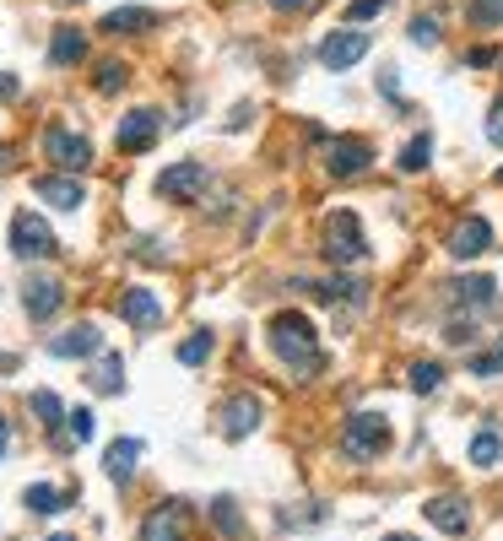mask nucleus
Listing matches in <instances>:
<instances>
[{
  "label": "nucleus",
  "instance_id": "nucleus-1",
  "mask_svg": "<svg viewBox=\"0 0 503 541\" xmlns=\"http://www.w3.org/2000/svg\"><path fill=\"white\" fill-rule=\"evenodd\" d=\"M266 336H271V352H276V358H282L287 368H293L298 379H309L314 368H320V331H314L309 314H298V309L271 314Z\"/></svg>",
  "mask_w": 503,
  "mask_h": 541
},
{
  "label": "nucleus",
  "instance_id": "nucleus-2",
  "mask_svg": "<svg viewBox=\"0 0 503 541\" xmlns=\"http://www.w3.org/2000/svg\"><path fill=\"white\" fill-rule=\"evenodd\" d=\"M320 244H325V260H330V266H357V260L368 255V239H363V222H357V211H330Z\"/></svg>",
  "mask_w": 503,
  "mask_h": 541
},
{
  "label": "nucleus",
  "instance_id": "nucleus-3",
  "mask_svg": "<svg viewBox=\"0 0 503 541\" xmlns=\"http://www.w3.org/2000/svg\"><path fill=\"white\" fill-rule=\"evenodd\" d=\"M341 450H347L352 460H374L390 450V422L379 412H357L347 417V428H341Z\"/></svg>",
  "mask_w": 503,
  "mask_h": 541
},
{
  "label": "nucleus",
  "instance_id": "nucleus-4",
  "mask_svg": "<svg viewBox=\"0 0 503 541\" xmlns=\"http://www.w3.org/2000/svg\"><path fill=\"white\" fill-rule=\"evenodd\" d=\"M55 233H49V222L38 217V211H17L11 217V255L17 260H49L55 255Z\"/></svg>",
  "mask_w": 503,
  "mask_h": 541
},
{
  "label": "nucleus",
  "instance_id": "nucleus-5",
  "mask_svg": "<svg viewBox=\"0 0 503 541\" xmlns=\"http://www.w3.org/2000/svg\"><path fill=\"white\" fill-rule=\"evenodd\" d=\"M368 163H374V141H363V136L325 141V174L330 179H357V174H368Z\"/></svg>",
  "mask_w": 503,
  "mask_h": 541
},
{
  "label": "nucleus",
  "instance_id": "nucleus-6",
  "mask_svg": "<svg viewBox=\"0 0 503 541\" xmlns=\"http://www.w3.org/2000/svg\"><path fill=\"white\" fill-rule=\"evenodd\" d=\"M44 157H49V163H60L65 174H82V168H92V141L82 136V130L49 125L44 130Z\"/></svg>",
  "mask_w": 503,
  "mask_h": 541
},
{
  "label": "nucleus",
  "instance_id": "nucleus-7",
  "mask_svg": "<svg viewBox=\"0 0 503 541\" xmlns=\"http://www.w3.org/2000/svg\"><path fill=\"white\" fill-rule=\"evenodd\" d=\"M368 44H374L368 33H357V28H336V33H325V38H320V65H325V71H352V65L368 55Z\"/></svg>",
  "mask_w": 503,
  "mask_h": 541
},
{
  "label": "nucleus",
  "instance_id": "nucleus-8",
  "mask_svg": "<svg viewBox=\"0 0 503 541\" xmlns=\"http://www.w3.org/2000/svg\"><path fill=\"white\" fill-rule=\"evenodd\" d=\"M260 417H266L260 395H233V401L217 406V433L222 439H249V433L260 428Z\"/></svg>",
  "mask_w": 503,
  "mask_h": 541
},
{
  "label": "nucleus",
  "instance_id": "nucleus-9",
  "mask_svg": "<svg viewBox=\"0 0 503 541\" xmlns=\"http://www.w3.org/2000/svg\"><path fill=\"white\" fill-rule=\"evenodd\" d=\"M487 249H493V222L487 217L471 211V217H460L455 228H449V255L455 260H482Z\"/></svg>",
  "mask_w": 503,
  "mask_h": 541
},
{
  "label": "nucleus",
  "instance_id": "nucleus-10",
  "mask_svg": "<svg viewBox=\"0 0 503 541\" xmlns=\"http://www.w3.org/2000/svg\"><path fill=\"white\" fill-rule=\"evenodd\" d=\"M184 536H190V504H179V498L157 504L141 520V541H184Z\"/></svg>",
  "mask_w": 503,
  "mask_h": 541
},
{
  "label": "nucleus",
  "instance_id": "nucleus-11",
  "mask_svg": "<svg viewBox=\"0 0 503 541\" xmlns=\"http://www.w3.org/2000/svg\"><path fill=\"white\" fill-rule=\"evenodd\" d=\"M157 136H163V114L157 109H130L119 120V152H147Z\"/></svg>",
  "mask_w": 503,
  "mask_h": 541
},
{
  "label": "nucleus",
  "instance_id": "nucleus-12",
  "mask_svg": "<svg viewBox=\"0 0 503 541\" xmlns=\"http://www.w3.org/2000/svg\"><path fill=\"white\" fill-rule=\"evenodd\" d=\"M201 184H206V168L201 163H174V168L157 174V195H163V201H195Z\"/></svg>",
  "mask_w": 503,
  "mask_h": 541
},
{
  "label": "nucleus",
  "instance_id": "nucleus-13",
  "mask_svg": "<svg viewBox=\"0 0 503 541\" xmlns=\"http://www.w3.org/2000/svg\"><path fill=\"white\" fill-rule=\"evenodd\" d=\"M60 303H65V287L60 282H49V276H28V287H22V309H28V320H55L60 314Z\"/></svg>",
  "mask_w": 503,
  "mask_h": 541
},
{
  "label": "nucleus",
  "instance_id": "nucleus-14",
  "mask_svg": "<svg viewBox=\"0 0 503 541\" xmlns=\"http://www.w3.org/2000/svg\"><path fill=\"white\" fill-rule=\"evenodd\" d=\"M119 314H125L136 331H152V325H163V303H157L152 287H125V293H119Z\"/></svg>",
  "mask_w": 503,
  "mask_h": 541
},
{
  "label": "nucleus",
  "instance_id": "nucleus-15",
  "mask_svg": "<svg viewBox=\"0 0 503 541\" xmlns=\"http://www.w3.org/2000/svg\"><path fill=\"white\" fill-rule=\"evenodd\" d=\"M449 298H455V309L482 314V309H493L498 282H493V276H455V282H449Z\"/></svg>",
  "mask_w": 503,
  "mask_h": 541
},
{
  "label": "nucleus",
  "instance_id": "nucleus-16",
  "mask_svg": "<svg viewBox=\"0 0 503 541\" xmlns=\"http://www.w3.org/2000/svg\"><path fill=\"white\" fill-rule=\"evenodd\" d=\"M33 190H38V201H49L55 211H76V206L87 201L82 179H71V174H44V179L33 184Z\"/></svg>",
  "mask_w": 503,
  "mask_h": 541
},
{
  "label": "nucleus",
  "instance_id": "nucleus-17",
  "mask_svg": "<svg viewBox=\"0 0 503 541\" xmlns=\"http://www.w3.org/2000/svg\"><path fill=\"white\" fill-rule=\"evenodd\" d=\"M422 514H428V520L439 525V531H449V536H460V531L471 525V509H466V498H460V493L428 498V509H422Z\"/></svg>",
  "mask_w": 503,
  "mask_h": 541
},
{
  "label": "nucleus",
  "instance_id": "nucleus-18",
  "mask_svg": "<svg viewBox=\"0 0 503 541\" xmlns=\"http://www.w3.org/2000/svg\"><path fill=\"white\" fill-rule=\"evenodd\" d=\"M98 347H103L98 325H71L65 336H49V352H55V358H92Z\"/></svg>",
  "mask_w": 503,
  "mask_h": 541
},
{
  "label": "nucleus",
  "instance_id": "nucleus-19",
  "mask_svg": "<svg viewBox=\"0 0 503 541\" xmlns=\"http://www.w3.org/2000/svg\"><path fill=\"white\" fill-rule=\"evenodd\" d=\"M157 28V11L147 6H119L103 17V33H114V38H136V33H152Z\"/></svg>",
  "mask_w": 503,
  "mask_h": 541
},
{
  "label": "nucleus",
  "instance_id": "nucleus-20",
  "mask_svg": "<svg viewBox=\"0 0 503 541\" xmlns=\"http://www.w3.org/2000/svg\"><path fill=\"white\" fill-rule=\"evenodd\" d=\"M141 450H147L141 439H114V444H109V455H103V471H109L114 482H130V471H136Z\"/></svg>",
  "mask_w": 503,
  "mask_h": 541
},
{
  "label": "nucleus",
  "instance_id": "nucleus-21",
  "mask_svg": "<svg viewBox=\"0 0 503 541\" xmlns=\"http://www.w3.org/2000/svg\"><path fill=\"white\" fill-rule=\"evenodd\" d=\"M87 385L98 395H119V390H125V363H119L114 352H109V358H98V368H87Z\"/></svg>",
  "mask_w": 503,
  "mask_h": 541
},
{
  "label": "nucleus",
  "instance_id": "nucleus-22",
  "mask_svg": "<svg viewBox=\"0 0 503 541\" xmlns=\"http://www.w3.org/2000/svg\"><path fill=\"white\" fill-rule=\"evenodd\" d=\"M87 55V33L82 28H60L55 44H49V65H76Z\"/></svg>",
  "mask_w": 503,
  "mask_h": 541
},
{
  "label": "nucleus",
  "instance_id": "nucleus-23",
  "mask_svg": "<svg viewBox=\"0 0 503 541\" xmlns=\"http://www.w3.org/2000/svg\"><path fill=\"white\" fill-rule=\"evenodd\" d=\"M498 460H503V433L498 428H482V433H476V439H471V466H498Z\"/></svg>",
  "mask_w": 503,
  "mask_h": 541
},
{
  "label": "nucleus",
  "instance_id": "nucleus-24",
  "mask_svg": "<svg viewBox=\"0 0 503 541\" xmlns=\"http://www.w3.org/2000/svg\"><path fill=\"white\" fill-rule=\"evenodd\" d=\"M22 504H28L33 514H60L65 493H60V487H49V482H33L28 493H22Z\"/></svg>",
  "mask_w": 503,
  "mask_h": 541
},
{
  "label": "nucleus",
  "instance_id": "nucleus-25",
  "mask_svg": "<svg viewBox=\"0 0 503 541\" xmlns=\"http://www.w3.org/2000/svg\"><path fill=\"white\" fill-rule=\"evenodd\" d=\"M28 406H33V417L44 422V428L65 422V406H60V395H55V390H33V395H28Z\"/></svg>",
  "mask_w": 503,
  "mask_h": 541
},
{
  "label": "nucleus",
  "instance_id": "nucleus-26",
  "mask_svg": "<svg viewBox=\"0 0 503 541\" xmlns=\"http://www.w3.org/2000/svg\"><path fill=\"white\" fill-rule=\"evenodd\" d=\"M211 525H217L222 536H238V531H244V514H238L233 498H217V504H211Z\"/></svg>",
  "mask_w": 503,
  "mask_h": 541
},
{
  "label": "nucleus",
  "instance_id": "nucleus-27",
  "mask_svg": "<svg viewBox=\"0 0 503 541\" xmlns=\"http://www.w3.org/2000/svg\"><path fill=\"white\" fill-rule=\"evenodd\" d=\"M211 358V331H195L190 341H179V363L184 368H201Z\"/></svg>",
  "mask_w": 503,
  "mask_h": 541
},
{
  "label": "nucleus",
  "instance_id": "nucleus-28",
  "mask_svg": "<svg viewBox=\"0 0 503 541\" xmlns=\"http://www.w3.org/2000/svg\"><path fill=\"white\" fill-rule=\"evenodd\" d=\"M428 157H433V136H417V141H406L401 168H406V174H422V168H428Z\"/></svg>",
  "mask_w": 503,
  "mask_h": 541
},
{
  "label": "nucleus",
  "instance_id": "nucleus-29",
  "mask_svg": "<svg viewBox=\"0 0 503 541\" xmlns=\"http://www.w3.org/2000/svg\"><path fill=\"white\" fill-rule=\"evenodd\" d=\"M439 385H444V368H439V363H428V358L412 363V390H417V395H433Z\"/></svg>",
  "mask_w": 503,
  "mask_h": 541
},
{
  "label": "nucleus",
  "instance_id": "nucleus-30",
  "mask_svg": "<svg viewBox=\"0 0 503 541\" xmlns=\"http://www.w3.org/2000/svg\"><path fill=\"white\" fill-rule=\"evenodd\" d=\"M125 82H130L125 60H103L98 65V92H125Z\"/></svg>",
  "mask_w": 503,
  "mask_h": 541
},
{
  "label": "nucleus",
  "instance_id": "nucleus-31",
  "mask_svg": "<svg viewBox=\"0 0 503 541\" xmlns=\"http://www.w3.org/2000/svg\"><path fill=\"white\" fill-rule=\"evenodd\" d=\"M503 22V0H471V28H498Z\"/></svg>",
  "mask_w": 503,
  "mask_h": 541
},
{
  "label": "nucleus",
  "instance_id": "nucleus-32",
  "mask_svg": "<svg viewBox=\"0 0 503 541\" xmlns=\"http://www.w3.org/2000/svg\"><path fill=\"white\" fill-rule=\"evenodd\" d=\"M471 374L476 379H493V374H503V341L493 352H482V358H471Z\"/></svg>",
  "mask_w": 503,
  "mask_h": 541
},
{
  "label": "nucleus",
  "instance_id": "nucleus-33",
  "mask_svg": "<svg viewBox=\"0 0 503 541\" xmlns=\"http://www.w3.org/2000/svg\"><path fill=\"white\" fill-rule=\"evenodd\" d=\"M412 44L433 49V44H439V22H433V17H417V22H412Z\"/></svg>",
  "mask_w": 503,
  "mask_h": 541
},
{
  "label": "nucleus",
  "instance_id": "nucleus-34",
  "mask_svg": "<svg viewBox=\"0 0 503 541\" xmlns=\"http://www.w3.org/2000/svg\"><path fill=\"white\" fill-rule=\"evenodd\" d=\"M65 422H71V444H87L92 439V412H87V406H82V412H71Z\"/></svg>",
  "mask_w": 503,
  "mask_h": 541
},
{
  "label": "nucleus",
  "instance_id": "nucleus-35",
  "mask_svg": "<svg viewBox=\"0 0 503 541\" xmlns=\"http://www.w3.org/2000/svg\"><path fill=\"white\" fill-rule=\"evenodd\" d=\"M385 6H390V0H352V6H347V17H352V22H368V17H379Z\"/></svg>",
  "mask_w": 503,
  "mask_h": 541
},
{
  "label": "nucleus",
  "instance_id": "nucleus-36",
  "mask_svg": "<svg viewBox=\"0 0 503 541\" xmlns=\"http://www.w3.org/2000/svg\"><path fill=\"white\" fill-rule=\"evenodd\" d=\"M487 141H493V147H503V98L487 109Z\"/></svg>",
  "mask_w": 503,
  "mask_h": 541
},
{
  "label": "nucleus",
  "instance_id": "nucleus-37",
  "mask_svg": "<svg viewBox=\"0 0 503 541\" xmlns=\"http://www.w3.org/2000/svg\"><path fill=\"white\" fill-rule=\"evenodd\" d=\"M17 92H22V82H17V76H0V103H11Z\"/></svg>",
  "mask_w": 503,
  "mask_h": 541
},
{
  "label": "nucleus",
  "instance_id": "nucleus-38",
  "mask_svg": "<svg viewBox=\"0 0 503 541\" xmlns=\"http://www.w3.org/2000/svg\"><path fill=\"white\" fill-rule=\"evenodd\" d=\"M466 60H471V65H498V49H471Z\"/></svg>",
  "mask_w": 503,
  "mask_h": 541
},
{
  "label": "nucleus",
  "instance_id": "nucleus-39",
  "mask_svg": "<svg viewBox=\"0 0 503 541\" xmlns=\"http://www.w3.org/2000/svg\"><path fill=\"white\" fill-rule=\"evenodd\" d=\"M379 92H385V98H395V92H401V82H395V71H385V76H379Z\"/></svg>",
  "mask_w": 503,
  "mask_h": 541
},
{
  "label": "nucleus",
  "instance_id": "nucleus-40",
  "mask_svg": "<svg viewBox=\"0 0 503 541\" xmlns=\"http://www.w3.org/2000/svg\"><path fill=\"white\" fill-rule=\"evenodd\" d=\"M6 450H11V422L0 417V460H6Z\"/></svg>",
  "mask_w": 503,
  "mask_h": 541
},
{
  "label": "nucleus",
  "instance_id": "nucleus-41",
  "mask_svg": "<svg viewBox=\"0 0 503 541\" xmlns=\"http://www.w3.org/2000/svg\"><path fill=\"white\" fill-rule=\"evenodd\" d=\"M271 6H276V11H303L309 0H271Z\"/></svg>",
  "mask_w": 503,
  "mask_h": 541
},
{
  "label": "nucleus",
  "instance_id": "nucleus-42",
  "mask_svg": "<svg viewBox=\"0 0 503 541\" xmlns=\"http://www.w3.org/2000/svg\"><path fill=\"white\" fill-rule=\"evenodd\" d=\"M0 368H17V358H6V352H0Z\"/></svg>",
  "mask_w": 503,
  "mask_h": 541
},
{
  "label": "nucleus",
  "instance_id": "nucleus-43",
  "mask_svg": "<svg viewBox=\"0 0 503 541\" xmlns=\"http://www.w3.org/2000/svg\"><path fill=\"white\" fill-rule=\"evenodd\" d=\"M385 541H417V536H385Z\"/></svg>",
  "mask_w": 503,
  "mask_h": 541
},
{
  "label": "nucleus",
  "instance_id": "nucleus-44",
  "mask_svg": "<svg viewBox=\"0 0 503 541\" xmlns=\"http://www.w3.org/2000/svg\"><path fill=\"white\" fill-rule=\"evenodd\" d=\"M49 541H71V536H49Z\"/></svg>",
  "mask_w": 503,
  "mask_h": 541
}]
</instances>
